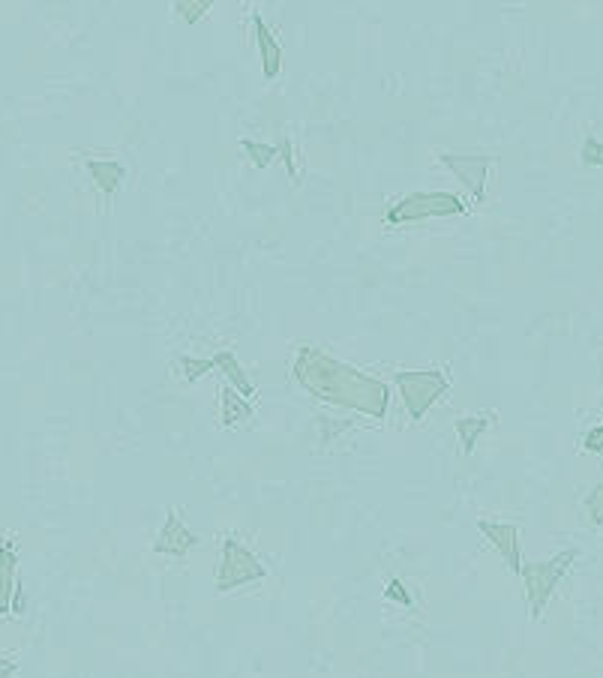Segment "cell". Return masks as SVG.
<instances>
[{"instance_id": "cell-9", "label": "cell", "mask_w": 603, "mask_h": 678, "mask_svg": "<svg viewBox=\"0 0 603 678\" xmlns=\"http://www.w3.org/2000/svg\"><path fill=\"white\" fill-rule=\"evenodd\" d=\"M193 546H198L195 532H190V529L183 526L178 513H169V520H166V526H162L160 534H157V553L171 555V558H186Z\"/></svg>"}, {"instance_id": "cell-20", "label": "cell", "mask_w": 603, "mask_h": 678, "mask_svg": "<svg viewBox=\"0 0 603 678\" xmlns=\"http://www.w3.org/2000/svg\"><path fill=\"white\" fill-rule=\"evenodd\" d=\"M582 448L589 453H603V423L601 427H592V430L585 432V439H582Z\"/></svg>"}, {"instance_id": "cell-12", "label": "cell", "mask_w": 603, "mask_h": 678, "mask_svg": "<svg viewBox=\"0 0 603 678\" xmlns=\"http://www.w3.org/2000/svg\"><path fill=\"white\" fill-rule=\"evenodd\" d=\"M492 423V415H471V418H456L454 430L456 436H459V441H463V451L471 453L475 451V444L480 441V436L490 430Z\"/></svg>"}, {"instance_id": "cell-16", "label": "cell", "mask_w": 603, "mask_h": 678, "mask_svg": "<svg viewBox=\"0 0 603 678\" xmlns=\"http://www.w3.org/2000/svg\"><path fill=\"white\" fill-rule=\"evenodd\" d=\"M580 159L585 162V166H603V145H601V142H598L594 136L585 138V142H582Z\"/></svg>"}, {"instance_id": "cell-14", "label": "cell", "mask_w": 603, "mask_h": 678, "mask_svg": "<svg viewBox=\"0 0 603 678\" xmlns=\"http://www.w3.org/2000/svg\"><path fill=\"white\" fill-rule=\"evenodd\" d=\"M247 418H250V406L243 403V396H238L231 387H226V391H223V423L235 427V423Z\"/></svg>"}, {"instance_id": "cell-19", "label": "cell", "mask_w": 603, "mask_h": 678, "mask_svg": "<svg viewBox=\"0 0 603 678\" xmlns=\"http://www.w3.org/2000/svg\"><path fill=\"white\" fill-rule=\"evenodd\" d=\"M585 510L592 513V522H598L601 526L603 522V481L592 489V496L585 498Z\"/></svg>"}, {"instance_id": "cell-1", "label": "cell", "mask_w": 603, "mask_h": 678, "mask_svg": "<svg viewBox=\"0 0 603 678\" xmlns=\"http://www.w3.org/2000/svg\"><path fill=\"white\" fill-rule=\"evenodd\" d=\"M295 378L297 385L316 399L364 411L369 418H385L387 406H390V394H387L385 382L364 375L361 370H354L349 363L337 361V358H330V354L312 349V346H304L297 351Z\"/></svg>"}, {"instance_id": "cell-5", "label": "cell", "mask_w": 603, "mask_h": 678, "mask_svg": "<svg viewBox=\"0 0 603 678\" xmlns=\"http://www.w3.org/2000/svg\"><path fill=\"white\" fill-rule=\"evenodd\" d=\"M264 577H268V567L243 543H238L235 538H226L223 558H219L217 567V591H231V588L247 586V583H255V579Z\"/></svg>"}, {"instance_id": "cell-7", "label": "cell", "mask_w": 603, "mask_h": 678, "mask_svg": "<svg viewBox=\"0 0 603 678\" xmlns=\"http://www.w3.org/2000/svg\"><path fill=\"white\" fill-rule=\"evenodd\" d=\"M478 529L480 534L499 550V555L508 562V567H511L513 574L520 577V570H523V555H520V532H516V526H511V522L480 520Z\"/></svg>"}, {"instance_id": "cell-4", "label": "cell", "mask_w": 603, "mask_h": 678, "mask_svg": "<svg viewBox=\"0 0 603 678\" xmlns=\"http://www.w3.org/2000/svg\"><path fill=\"white\" fill-rule=\"evenodd\" d=\"M466 204L454 193H411L402 195L390 211H387V226H411L421 219H433V216H454L463 214Z\"/></svg>"}, {"instance_id": "cell-8", "label": "cell", "mask_w": 603, "mask_h": 678, "mask_svg": "<svg viewBox=\"0 0 603 678\" xmlns=\"http://www.w3.org/2000/svg\"><path fill=\"white\" fill-rule=\"evenodd\" d=\"M15 567H19V555H15V541H7L0 546V615L7 612H22V588L15 583Z\"/></svg>"}, {"instance_id": "cell-6", "label": "cell", "mask_w": 603, "mask_h": 678, "mask_svg": "<svg viewBox=\"0 0 603 678\" xmlns=\"http://www.w3.org/2000/svg\"><path fill=\"white\" fill-rule=\"evenodd\" d=\"M442 162L454 171L459 181L466 183L475 202H483L487 193V169H490V154H442Z\"/></svg>"}, {"instance_id": "cell-13", "label": "cell", "mask_w": 603, "mask_h": 678, "mask_svg": "<svg viewBox=\"0 0 603 678\" xmlns=\"http://www.w3.org/2000/svg\"><path fill=\"white\" fill-rule=\"evenodd\" d=\"M214 363H217L219 370L226 373L228 382L238 387L240 394L252 396V382H250V378H247V373H243V366H240L238 358H235L231 351H219L217 358H214Z\"/></svg>"}, {"instance_id": "cell-10", "label": "cell", "mask_w": 603, "mask_h": 678, "mask_svg": "<svg viewBox=\"0 0 603 678\" xmlns=\"http://www.w3.org/2000/svg\"><path fill=\"white\" fill-rule=\"evenodd\" d=\"M252 27H255V43H259V52H262V69L264 79L271 81L280 76V67H283V48L276 43V36L268 31V24L259 12H252Z\"/></svg>"}, {"instance_id": "cell-17", "label": "cell", "mask_w": 603, "mask_h": 678, "mask_svg": "<svg viewBox=\"0 0 603 678\" xmlns=\"http://www.w3.org/2000/svg\"><path fill=\"white\" fill-rule=\"evenodd\" d=\"M207 7H211V0H202V3H174V12H178L186 24H193L205 15Z\"/></svg>"}, {"instance_id": "cell-18", "label": "cell", "mask_w": 603, "mask_h": 678, "mask_svg": "<svg viewBox=\"0 0 603 678\" xmlns=\"http://www.w3.org/2000/svg\"><path fill=\"white\" fill-rule=\"evenodd\" d=\"M181 366H183V375H186V382H195V378H202V375H205L207 370H214L217 363H214V361H193V358H181Z\"/></svg>"}, {"instance_id": "cell-15", "label": "cell", "mask_w": 603, "mask_h": 678, "mask_svg": "<svg viewBox=\"0 0 603 678\" xmlns=\"http://www.w3.org/2000/svg\"><path fill=\"white\" fill-rule=\"evenodd\" d=\"M243 150L250 154V159L255 162V169H268V166H271V162L276 159V154H280L276 147L259 145V142H250V138L243 142Z\"/></svg>"}, {"instance_id": "cell-21", "label": "cell", "mask_w": 603, "mask_h": 678, "mask_svg": "<svg viewBox=\"0 0 603 678\" xmlns=\"http://www.w3.org/2000/svg\"><path fill=\"white\" fill-rule=\"evenodd\" d=\"M15 669H19V664H15L12 657L0 655V678H12L15 676Z\"/></svg>"}, {"instance_id": "cell-11", "label": "cell", "mask_w": 603, "mask_h": 678, "mask_svg": "<svg viewBox=\"0 0 603 678\" xmlns=\"http://www.w3.org/2000/svg\"><path fill=\"white\" fill-rule=\"evenodd\" d=\"M88 171H91L93 183L103 190L105 202H112L117 187H121L126 178L124 166H121V162H105V159H88Z\"/></svg>"}, {"instance_id": "cell-2", "label": "cell", "mask_w": 603, "mask_h": 678, "mask_svg": "<svg viewBox=\"0 0 603 678\" xmlns=\"http://www.w3.org/2000/svg\"><path fill=\"white\" fill-rule=\"evenodd\" d=\"M573 558H577V550H565V553H558L556 558H547V562H523L520 579L525 583V598H528L532 619L544 615L549 595H553L558 583L565 579Z\"/></svg>"}, {"instance_id": "cell-3", "label": "cell", "mask_w": 603, "mask_h": 678, "mask_svg": "<svg viewBox=\"0 0 603 678\" xmlns=\"http://www.w3.org/2000/svg\"><path fill=\"white\" fill-rule=\"evenodd\" d=\"M402 403L409 408L411 420H423V415L447 394V375L444 370H406V373L394 375Z\"/></svg>"}]
</instances>
